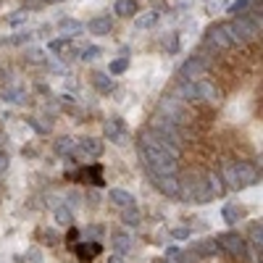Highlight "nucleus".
<instances>
[{
    "label": "nucleus",
    "instance_id": "obj_1",
    "mask_svg": "<svg viewBox=\"0 0 263 263\" xmlns=\"http://www.w3.org/2000/svg\"><path fill=\"white\" fill-rule=\"evenodd\" d=\"M227 32H229V42H232V45H245V42H250V40L258 37L260 29L253 27L245 16H239V18L232 21V24H227Z\"/></svg>",
    "mask_w": 263,
    "mask_h": 263
},
{
    "label": "nucleus",
    "instance_id": "obj_6",
    "mask_svg": "<svg viewBox=\"0 0 263 263\" xmlns=\"http://www.w3.org/2000/svg\"><path fill=\"white\" fill-rule=\"evenodd\" d=\"M234 174H237V182H239V190H245V187H253L258 182V168L248 161H239L234 163Z\"/></svg>",
    "mask_w": 263,
    "mask_h": 263
},
{
    "label": "nucleus",
    "instance_id": "obj_35",
    "mask_svg": "<svg viewBox=\"0 0 263 263\" xmlns=\"http://www.w3.org/2000/svg\"><path fill=\"white\" fill-rule=\"evenodd\" d=\"M190 234H192V232H190L187 227H177V229H171V237H174V239H190Z\"/></svg>",
    "mask_w": 263,
    "mask_h": 263
},
{
    "label": "nucleus",
    "instance_id": "obj_4",
    "mask_svg": "<svg viewBox=\"0 0 263 263\" xmlns=\"http://www.w3.org/2000/svg\"><path fill=\"white\" fill-rule=\"evenodd\" d=\"M216 245H218V250L229 253L232 258H245V255H248L245 239L239 237L237 232H224V234H218V237H216Z\"/></svg>",
    "mask_w": 263,
    "mask_h": 263
},
{
    "label": "nucleus",
    "instance_id": "obj_22",
    "mask_svg": "<svg viewBox=\"0 0 263 263\" xmlns=\"http://www.w3.org/2000/svg\"><path fill=\"white\" fill-rule=\"evenodd\" d=\"M205 184H208V190H211V195H213V197H221V195H224V190H227L218 174H208V177H205Z\"/></svg>",
    "mask_w": 263,
    "mask_h": 263
},
{
    "label": "nucleus",
    "instance_id": "obj_34",
    "mask_svg": "<svg viewBox=\"0 0 263 263\" xmlns=\"http://www.w3.org/2000/svg\"><path fill=\"white\" fill-rule=\"evenodd\" d=\"M166 50L177 53L179 50V34H166Z\"/></svg>",
    "mask_w": 263,
    "mask_h": 263
},
{
    "label": "nucleus",
    "instance_id": "obj_46",
    "mask_svg": "<svg viewBox=\"0 0 263 263\" xmlns=\"http://www.w3.org/2000/svg\"><path fill=\"white\" fill-rule=\"evenodd\" d=\"M48 3H63V0H48Z\"/></svg>",
    "mask_w": 263,
    "mask_h": 263
},
{
    "label": "nucleus",
    "instance_id": "obj_24",
    "mask_svg": "<svg viewBox=\"0 0 263 263\" xmlns=\"http://www.w3.org/2000/svg\"><path fill=\"white\" fill-rule=\"evenodd\" d=\"M55 221L61 227H71L74 224V211H69V205H58L55 208Z\"/></svg>",
    "mask_w": 263,
    "mask_h": 263
},
{
    "label": "nucleus",
    "instance_id": "obj_39",
    "mask_svg": "<svg viewBox=\"0 0 263 263\" xmlns=\"http://www.w3.org/2000/svg\"><path fill=\"white\" fill-rule=\"evenodd\" d=\"M224 11V0H208V13H218Z\"/></svg>",
    "mask_w": 263,
    "mask_h": 263
},
{
    "label": "nucleus",
    "instance_id": "obj_16",
    "mask_svg": "<svg viewBox=\"0 0 263 263\" xmlns=\"http://www.w3.org/2000/svg\"><path fill=\"white\" fill-rule=\"evenodd\" d=\"M111 27H114L111 16H98V18L90 21V32L92 34H108V32H111Z\"/></svg>",
    "mask_w": 263,
    "mask_h": 263
},
{
    "label": "nucleus",
    "instance_id": "obj_23",
    "mask_svg": "<svg viewBox=\"0 0 263 263\" xmlns=\"http://www.w3.org/2000/svg\"><path fill=\"white\" fill-rule=\"evenodd\" d=\"M74 150H77V140L74 137H61L55 142V153H58V156H71Z\"/></svg>",
    "mask_w": 263,
    "mask_h": 263
},
{
    "label": "nucleus",
    "instance_id": "obj_42",
    "mask_svg": "<svg viewBox=\"0 0 263 263\" xmlns=\"http://www.w3.org/2000/svg\"><path fill=\"white\" fill-rule=\"evenodd\" d=\"M100 234H103V229H100L98 224H95L92 229H87V237H92V242H98V237H100Z\"/></svg>",
    "mask_w": 263,
    "mask_h": 263
},
{
    "label": "nucleus",
    "instance_id": "obj_45",
    "mask_svg": "<svg viewBox=\"0 0 263 263\" xmlns=\"http://www.w3.org/2000/svg\"><path fill=\"white\" fill-rule=\"evenodd\" d=\"M61 103H74V95H61Z\"/></svg>",
    "mask_w": 263,
    "mask_h": 263
},
{
    "label": "nucleus",
    "instance_id": "obj_28",
    "mask_svg": "<svg viewBox=\"0 0 263 263\" xmlns=\"http://www.w3.org/2000/svg\"><path fill=\"white\" fill-rule=\"evenodd\" d=\"M250 239H253V248L260 250V245H263V227L260 224H250Z\"/></svg>",
    "mask_w": 263,
    "mask_h": 263
},
{
    "label": "nucleus",
    "instance_id": "obj_7",
    "mask_svg": "<svg viewBox=\"0 0 263 263\" xmlns=\"http://www.w3.org/2000/svg\"><path fill=\"white\" fill-rule=\"evenodd\" d=\"M205 42H208V48H218V50H224L229 48L232 42H229V32H227V24H216L205 32Z\"/></svg>",
    "mask_w": 263,
    "mask_h": 263
},
{
    "label": "nucleus",
    "instance_id": "obj_3",
    "mask_svg": "<svg viewBox=\"0 0 263 263\" xmlns=\"http://www.w3.org/2000/svg\"><path fill=\"white\" fill-rule=\"evenodd\" d=\"M179 184H182V195L190 197V200H195V203H208V200H213V195H211L205 179H200V177H187V179L179 182Z\"/></svg>",
    "mask_w": 263,
    "mask_h": 263
},
{
    "label": "nucleus",
    "instance_id": "obj_8",
    "mask_svg": "<svg viewBox=\"0 0 263 263\" xmlns=\"http://www.w3.org/2000/svg\"><path fill=\"white\" fill-rule=\"evenodd\" d=\"M153 184H156V190L163 192L166 197H182L179 177H153Z\"/></svg>",
    "mask_w": 263,
    "mask_h": 263
},
{
    "label": "nucleus",
    "instance_id": "obj_11",
    "mask_svg": "<svg viewBox=\"0 0 263 263\" xmlns=\"http://www.w3.org/2000/svg\"><path fill=\"white\" fill-rule=\"evenodd\" d=\"M105 137H111V142H116V145H124V140H126V135H124V126H121V121L119 119H114V121H105Z\"/></svg>",
    "mask_w": 263,
    "mask_h": 263
},
{
    "label": "nucleus",
    "instance_id": "obj_36",
    "mask_svg": "<svg viewBox=\"0 0 263 263\" xmlns=\"http://www.w3.org/2000/svg\"><path fill=\"white\" fill-rule=\"evenodd\" d=\"M27 260H29V263H42V253H40V248H29V250H27Z\"/></svg>",
    "mask_w": 263,
    "mask_h": 263
},
{
    "label": "nucleus",
    "instance_id": "obj_47",
    "mask_svg": "<svg viewBox=\"0 0 263 263\" xmlns=\"http://www.w3.org/2000/svg\"><path fill=\"white\" fill-rule=\"evenodd\" d=\"M27 3H40V0H27Z\"/></svg>",
    "mask_w": 263,
    "mask_h": 263
},
{
    "label": "nucleus",
    "instance_id": "obj_15",
    "mask_svg": "<svg viewBox=\"0 0 263 263\" xmlns=\"http://www.w3.org/2000/svg\"><path fill=\"white\" fill-rule=\"evenodd\" d=\"M92 84L98 87L100 92H105V95L114 92V87H116L114 79H111V74H103V71H95V74H92Z\"/></svg>",
    "mask_w": 263,
    "mask_h": 263
},
{
    "label": "nucleus",
    "instance_id": "obj_2",
    "mask_svg": "<svg viewBox=\"0 0 263 263\" xmlns=\"http://www.w3.org/2000/svg\"><path fill=\"white\" fill-rule=\"evenodd\" d=\"M208 66H211V55L205 50H200L197 55H192V58L184 61V66L179 69V82H195L197 77L208 69Z\"/></svg>",
    "mask_w": 263,
    "mask_h": 263
},
{
    "label": "nucleus",
    "instance_id": "obj_44",
    "mask_svg": "<svg viewBox=\"0 0 263 263\" xmlns=\"http://www.w3.org/2000/svg\"><path fill=\"white\" fill-rule=\"evenodd\" d=\"M108 263H124V255H116V253H114L111 258H108Z\"/></svg>",
    "mask_w": 263,
    "mask_h": 263
},
{
    "label": "nucleus",
    "instance_id": "obj_21",
    "mask_svg": "<svg viewBox=\"0 0 263 263\" xmlns=\"http://www.w3.org/2000/svg\"><path fill=\"white\" fill-rule=\"evenodd\" d=\"M114 13L116 16H135L137 13V3H135V0H116Z\"/></svg>",
    "mask_w": 263,
    "mask_h": 263
},
{
    "label": "nucleus",
    "instance_id": "obj_38",
    "mask_svg": "<svg viewBox=\"0 0 263 263\" xmlns=\"http://www.w3.org/2000/svg\"><path fill=\"white\" fill-rule=\"evenodd\" d=\"M27 121H29V126H32L34 132H40V135H48V129H50V126H45V124H40L37 119H27Z\"/></svg>",
    "mask_w": 263,
    "mask_h": 263
},
{
    "label": "nucleus",
    "instance_id": "obj_9",
    "mask_svg": "<svg viewBox=\"0 0 263 263\" xmlns=\"http://www.w3.org/2000/svg\"><path fill=\"white\" fill-rule=\"evenodd\" d=\"M74 253H77V258L82 260V263H90V260H95L98 255H100V250H103V245L100 242H77L74 248H71Z\"/></svg>",
    "mask_w": 263,
    "mask_h": 263
},
{
    "label": "nucleus",
    "instance_id": "obj_32",
    "mask_svg": "<svg viewBox=\"0 0 263 263\" xmlns=\"http://www.w3.org/2000/svg\"><path fill=\"white\" fill-rule=\"evenodd\" d=\"M103 50L98 48V45H90V48H84V50H79V58L82 61H87V63H90V61H95L98 55H100Z\"/></svg>",
    "mask_w": 263,
    "mask_h": 263
},
{
    "label": "nucleus",
    "instance_id": "obj_5",
    "mask_svg": "<svg viewBox=\"0 0 263 263\" xmlns=\"http://www.w3.org/2000/svg\"><path fill=\"white\" fill-rule=\"evenodd\" d=\"M66 179L69 182H82V184H92V187H103V168L100 163H90L79 171H66Z\"/></svg>",
    "mask_w": 263,
    "mask_h": 263
},
{
    "label": "nucleus",
    "instance_id": "obj_10",
    "mask_svg": "<svg viewBox=\"0 0 263 263\" xmlns=\"http://www.w3.org/2000/svg\"><path fill=\"white\" fill-rule=\"evenodd\" d=\"M195 92H197V100H205V103H218V100H221V92H218L216 87L211 82H205V79H200L195 84Z\"/></svg>",
    "mask_w": 263,
    "mask_h": 263
},
{
    "label": "nucleus",
    "instance_id": "obj_18",
    "mask_svg": "<svg viewBox=\"0 0 263 263\" xmlns=\"http://www.w3.org/2000/svg\"><path fill=\"white\" fill-rule=\"evenodd\" d=\"M216 253H221L216 239H200V242H195V250H192V255H216Z\"/></svg>",
    "mask_w": 263,
    "mask_h": 263
},
{
    "label": "nucleus",
    "instance_id": "obj_20",
    "mask_svg": "<svg viewBox=\"0 0 263 263\" xmlns=\"http://www.w3.org/2000/svg\"><path fill=\"white\" fill-rule=\"evenodd\" d=\"M140 208L137 205H129V208H121V221L126 224V227H137L140 224Z\"/></svg>",
    "mask_w": 263,
    "mask_h": 263
},
{
    "label": "nucleus",
    "instance_id": "obj_19",
    "mask_svg": "<svg viewBox=\"0 0 263 263\" xmlns=\"http://www.w3.org/2000/svg\"><path fill=\"white\" fill-rule=\"evenodd\" d=\"M156 24H158V13L156 11H145V13H140L135 18V27L137 29H150V27H156Z\"/></svg>",
    "mask_w": 263,
    "mask_h": 263
},
{
    "label": "nucleus",
    "instance_id": "obj_29",
    "mask_svg": "<svg viewBox=\"0 0 263 263\" xmlns=\"http://www.w3.org/2000/svg\"><path fill=\"white\" fill-rule=\"evenodd\" d=\"M3 98L8 100V103H24V90H16V87H8V90L3 92Z\"/></svg>",
    "mask_w": 263,
    "mask_h": 263
},
{
    "label": "nucleus",
    "instance_id": "obj_17",
    "mask_svg": "<svg viewBox=\"0 0 263 263\" xmlns=\"http://www.w3.org/2000/svg\"><path fill=\"white\" fill-rule=\"evenodd\" d=\"M111 203L119 208H129V205H135V197L126 190H111Z\"/></svg>",
    "mask_w": 263,
    "mask_h": 263
},
{
    "label": "nucleus",
    "instance_id": "obj_26",
    "mask_svg": "<svg viewBox=\"0 0 263 263\" xmlns=\"http://www.w3.org/2000/svg\"><path fill=\"white\" fill-rule=\"evenodd\" d=\"M27 18H29V11L27 8H18V11H13L8 16V24L11 27H21V24H27Z\"/></svg>",
    "mask_w": 263,
    "mask_h": 263
},
{
    "label": "nucleus",
    "instance_id": "obj_14",
    "mask_svg": "<svg viewBox=\"0 0 263 263\" xmlns=\"http://www.w3.org/2000/svg\"><path fill=\"white\" fill-rule=\"evenodd\" d=\"M242 216H245V211H242V205H239V203H227V205H224V221H227L229 227H234Z\"/></svg>",
    "mask_w": 263,
    "mask_h": 263
},
{
    "label": "nucleus",
    "instance_id": "obj_12",
    "mask_svg": "<svg viewBox=\"0 0 263 263\" xmlns=\"http://www.w3.org/2000/svg\"><path fill=\"white\" fill-rule=\"evenodd\" d=\"M111 248H114V253H116V255H126V253L132 250V234H126V232L114 234V239H111Z\"/></svg>",
    "mask_w": 263,
    "mask_h": 263
},
{
    "label": "nucleus",
    "instance_id": "obj_37",
    "mask_svg": "<svg viewBox=\"0 0 263 263\" xmlns=\"http://www.w3.org/2000/svg\"><path fill=\"white\" fill-rule=\"evenodd\" d=\"M27 58H29L32 63H40V61H45V53L37 50V48H32V50H27Z\"/></svg>",
    "mask_w": 263,
    "mask_h": 263
},
{
    "label": "nucleus",
    "instance_id": "obj_31",
    "mask_svg": "<svg viewBox=\"0 0 263 263\" xmlns=\"http://www.w3.org/2000/svg\"><path fill=\"white\" fill-rule=\"evenodd\" d=\"M248 8H250V0H234V3L229 6V13L232 16H242Z\"/></svg>",
    "mask_w": 263,
    "mask_h": 263
},
{
    "label": "nucleus",
    "instance_id": "obj_33",
    "mask_svg": "<svg viewBox=\"0 0 263 263\" xmlns=\"http://www.w3.org/2000/svg\"><path fill=\"white\" fill-rule=\"evenodd\" d=\"M66 48H69V40H66V37H61V40H50V42H48V50H53V53H63Z\"/></svg>",
    "mask_w": 263,
    "mask_h": 263
},
{
    "label": "nucleus",
    "instance_id": "obj_40",
    "mask_svg": "<svg viewBox=\"0 0 263 263\" xmlns=\"http://www.w3.org/2000/svg\"><path fill=\"white\" fill-rule=\"evenodd\" d=\"M77 239H79V232H77V227H69V234H66V242H69L71 248L77 245Z\"/></svg>",
    "mask_w": 263,
    "mask_h": 263
},
{
    "label": "nucleus",
    "instance_id": "obj_27",
    "mask_svg": "<svg viewBox=\"0 0 263 263\" xmlns=\"http://www.w3.org/2000/svg\"><path fill=\"white\" fill-rule=\"evenodd\" d=\"M32 37H34L32 32H18V34H13L11 40H0V42H3V45H6V42H8V45H27Z\"/></svg>",
    "mask_w": 263,
    "mask_h": 263
},
{
    "label": "nucleus",
    "instance_id": "obj_43",
    "mask_svg": "<svg viewBox=\"0 0 263 263\" xmlns=\"http://www.w3.org/2000/svg\"><path fill=\"white\" fill-rule=\"evenodd\" d=\"M6 168H8V156L0 150V171H6Z\"/></svg>",
    "mask_w": 263,
    "mask_h": 263
},
{
    "label": "nucleus",
    "instance_id": "obj_30",
    "mask_svg": "<svg viewBox=\"0 0 263 263\" xmlns=\"http://www.w3.org/2000/svg\"><path fill=\"white\" fill-rule=\"evenodd\" d=\"M129 69V58H116L111 61V69H108V74H124Z\"/></svg>",
    "mask_w": 263,
    "mask_h": 263
},
{
    "label": "nucleus",
    "instance_id": "obj_25",
    "mask_svg": "<svg viewBox=\"0 0 263 263\" xmlns=\"http://www.w3.org/2000/svg\"><path fill=\"white\" fill-rule=\"evenodd\" d=\"M179 98L184 100H197V92H195V82H179V90H177Z\"/></svg>",
    "mask_w": 263,
    "mask_h": 263
},
{
    "label": "nucleus",
    "instance_id": "obj_13",
    "mask_svg": "<svg viewBox=\"0 0 263 263\" xmlns=\"http://www.w3.org/2000/svg\"><path fill=\"white\" fill-rule=\"evenodd\" d=\"M58 29H61V34L66 40H69V37H77L84 29V24H82V21H77V18H61L58 21Z\"/></svg>",
    "mask_w": 263,
    "mask_h": 263
},
{
    "label": "nucleus",
    "instance_id": "obj_41",
    "mask_svg": "<svg viewBox=\"0 0 263 263\" xmlns=\"http://www.w3.org/2000/svg\"><path fill=\"white\" fill-rule=\"evenodd\" d=\"M50 32H53V27H50V24H42V27L34 32V37H50Z\"/></svg>",
    "mask_w": 263,
    "mask_h": 263
}]
</instances>
